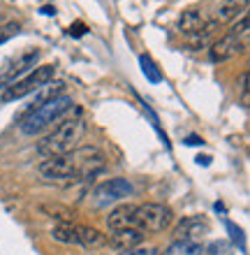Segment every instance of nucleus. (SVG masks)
Listing matches in <instances>:
<instances>
[{
	"instance_id": "f257e3e1",
	"label": "nucleus",
	"mask_w": 250,
	"mask_h": 255,
	"mask_svg": "<svg viewBox=\"0 0 250 255\" xmlns=\"http://www.w3.org/2000/svg\"><path fill=\"white\" fill-rule=\"evenodd\" d=\"M83 119L82 116H70V119H65V121L56 123L54 132H49L44 139L40 141V146H37V151H40V155H44V158H54V155H68L75 151L77 141L82 139L83 134Z\"/></svg>"
},
{
	"instance_id": "f03ea898",
	"label": "nucleus",
	"mask_w": 250,
	"mask_h": 255,
	"mask_svg": "<svg viewBox=\"0 0 250 255\" xmlns=\"http://www.w3.org/2000/svg\"><path fill=\"white\" fill-rule=\"evenodd\" d=\"M72 98L70 95H58V98H54V100L44 102V105H40L37 109H33V112H28L26 116H23V121H21V132L23 134H40L42 130H47V128H51L54 123H61L63 119H65V114H68L70 109H72Z\"/></svg>"
},
{
	"instance_id": "7ed1b4c3",
	"label": "nucleus",
	"mask_w": 250,
	"mask_h": 255,
	"mask_svg": "<svg viewBox=\"0 0 250 255\" xmlns=\"http://www.w3.org/2000/svg\"><path fill=\"white\" fill-rule=\"evenodd\" d=\"M135 228L146 232H163L174 223V211L165 204L158 202H144V204H135Z\"/></svg>"
},
{
	"instance_id": "20e7f679",
	"label": "nucleus",
	"mask_w": 250,
	"mask_h": 255,
	"mask_svg": "<svg viewBox=\"0 0 250 255\" xmlns=\"http://www.w3.org/2000/svg\"><path fill=\"white\" fill-rule=\"evenodd\" d=\"M54 74H56V65H40V67H33L30 72L23 77V79H16L14 84L5 86V93H2V100L9 102V100H21L26 95L35 93L37 88H42L44 84L54 81Z\"/></svg>"
},
{
	"instance_id": "39448f33",
	"label": "nucleus",
	"mask_w": 250,
	"mask_h": 255,
	"mask_svg": "<svg viewBox=\"0 0 250 255\" xmlns=\"http://www.w3.org/2000/svg\"><path fill=\"white\" fill-rule=\"evenodd\" d=\"M40 176L49 183H72L79 179V169L77 162L72 158V153L68 155H54V158H44L37 167Z\"/></svg>"
},
{
	"instance_id": "423d86ee",
	"label": "nucleus",
	"mask_w": 250,
	"mask_h": 255,
	"mask_svg": "<svg viewBox=\"0 0 250 255\" xmlns=\"http://www.w3.org/2000/svg\"><path fill=\"white\" fill-rule=\"evenodd\" d=\"M132 193H135V188L128 179H123V176L107 179L93 190V204L95 207H109V204H116V202L130 197Z\"/></svg>"
},
{
	"instance_id": "0eeeda50",
	"label": "nucleus",
	"mask_w": 250,
	"mask_h": 255,
	"mask_svg": "<svg viewBox=\"0 0 250 255\" xmlns=\"http://www.w3.org/2000/svg\"><path fill=\"white\" fill-rule=\"evenodd\" d=\"M37 61H40V51L37 49H23L21 54L12 56L9 61L2 65V70H0V84H14L16 81V77H21L23 72H28V70H33L35 65H37Z\"/></svg>"
},
{
	"instance_id": "6e6552de",
	"label": "nucleus",
	"mask_w": 250,
	"mask_h": 255,
	"mask_svg": "<svg viewBox=\"0 0 250 255\" xmlns=\"http://www.w3.org/2000/svg\"><path fill=\"white\" fill-rule=\"evenodd\" d=\"M244 49H246L244 37H237V35H232V33H225L223 37H218V40L211 44L209 58L213 63H225V61H230V58H234V56H239Z\"/></svg>"
},
{
	"instance_id": "1a4fd4ad",
	"label": "nucleus",
	"mask_w": 250,
	"mask_h": 255,
	"mask_svg": "<svg viewBox=\"0 0 250 255\" xmlns=\"http://www.w3.org/2000/svg\"><path fill=\"white\" fill-rule=\"evenodd\" d=\"M248 9V0H220V5L216 7V23H232L239 16H244V12Z\"/></svg>"
},
{
	"instance_id": "9d476101",
	"label": "nucleus",
	"mask_w": 250,
	"mask_h": 255,
	"mask_svg": "<svg viewBox=\"0 0 250 255\" xmlns=\"http://www.w3.org/2000/svg\"><path fill=\"white\" fill-rule=\"evenodd\" d=\"M107 242H111L116 249H121V251H130V249H137V246L144 242V232L137 228L114 230L111 237H107Z\"/></svg>"
},
{
	"instance_id": "9b49d317",
	"label": "nucleus",
	"mask_w": 250,
	"mask_h": 255,
	"mask_svg": "<svg viewBox=\"0 0 250 255\" xmlns=\"http://www.w3.org/2000/svg\"><path fill=\"white\" fill-rule=\"evenodd\" d=\"M77 244H82L83 249H102L107 244V235H102L93 225H75Z\"/></svg>"
},
{
	"instance_id": "f8f14e48",
	"label": "nucleus",
	"mask_w": 250,
	"mask_h": 255,
	"mask_svg": "<svg viewBox=\"0 0 250 255\" xmlns=\"http://www.w3.org/2000/svg\"><path fill=\"white\" fill-rule=\"evenodd\" d=\"M135 204H118L114 211H109L107 216V225L109 230H123V228H135Z\"/></svg>"
},
{
	"instance_id": "ddd939ff",
	"label": "nucleus",
	"mask_w": 250,
	"mask_h": 255,
	"mask_svg": "<svg viewBox=\"0 0 250 255\" xmlns=\"http://www.w3.org/2000/svg\"><path fill=\"white\" fill-rule=\"evenodd\" d=\"M63 93H65V84H63V81H49V84H44L42 88L35 91L33 102H30V109H28V112H33V109H37L40 105L54 100V98H58V95H63Z\"/></svg>"
},
{
	"instance_id": "4468645a",
	"label": "nucleus",
	"mask_w": 250,
	"mask_h": 255,
	"mask_svg": "<svg viewBox=\"0 0 250 255\" xmlns=\"http://www.w3.org/2000/svg\"><path fill=\"white\" fill-rule=\"evenodd\" d=\"M47 218H54L58 223H72L75 221V209L68 207V204H61V202H42L37 207Z\"/></svg>"
},
{
	"instance_id": "2eb2a0df",
	"label": "nucleus",
	"mask_w": 250,
	"mask_h": 255,
	"mask_svg": "<svg viewBox=\"0 0 250 255\" xmlns=\"http://www.w3.org/2000/svg\"><path fill=\"white\" fill-rule=\"evenodd\" d=\"M218 28H220V23H216V21H206L199 33L190 35L188 47L190 49H204V47H209V44H213V42H216V35H218Z\"/></svg>"
},
{
	"instance_id": "dca6fc26",
	"label": "nucleus",
	"mask_w": 250,
	"mask_h": 255,
	"mask_svg": "<svg viewBox=\"0 0 250 255\" xmlns=\"http://www.w3.org/2000/svg\"><path fill=\"white\" fill-rule=\"evenodd\" d=\"M204 23H206V19H204V14L199 12V9H188V12H183L181 19H178V30H181L183 35H195L204 28Z\"/></svg>"
},
{
	"instance_id": "f3484780",
	"label": "nucleus",
	"mask_w": 250,
	"mask_h": 255,
	"mask_svg": "<svg viewBox=\"0 0 250 255\" xmlns=\"http://www.w3.org/2000/svg\"><path fill=\"white\" fill-rule=\"evenodd\" d=\"M202 232H209V225H206V221L197 218V216L185 218V221L178 225V230H176L178 239H192V242H197V237L202 235Z\"/></svg>"
},
{
	"instance_id": "a211bd4d",
	"label": "nucleus",
	"mask_w": 250,
	"mask_h": 255,
	"mask_svg": "<svg viewBox=\"0 0 250 255\" xmlns=\"http://www.w3.org/2000/svg\"><path fill=\"white\" fill-rule=\"evenodd\" d=\"M204 246L202 242H192V239H176L165 249L160 255H202Z\"/></svg>"
},
{
	"instance_id": "6ab92c4d",
	"label": "nucleus",
	"mask_w": 250,
	"mask_h": 255,
	"mask_svg": "<svg viewBox=\"0 0 250 255\" xmlns=\"http://www.w3.org/2000/svg\"><path fill=\"white\" fill-rule=\"evenodd\" d=\"M51 237L61 244H77L75 225H72V223H58V225L51 230Z\"/></svg>"
},
{
	"instance_id": "aec40b11",
	"label": "nucleus",
	"mask_w": 250,
	"mask_h": 255,
	"mask_svg": "<svg viewBox=\"0 0 250 255\" xmlns=\"http://www.w3.org/2000/svg\"><path fill=\"white\" fill-rule=\"evenodd\" d=\"M139 63H142V72L146 74V79L153 81V84H158V81H163V72L158 70V65L153 61H151V56H139Z\"/></svg>"
},
{
	"instance_id": "412c9836",
	"label": "nucleus",
	"mask_w": 250,
	"mask_h": 255,
	"mask_svg": "<svg viewBox=\"0 0 250 255\" xmlns=\"http://www.w3.org/2000/svg\"><path fill=\"white\" fill-rule=\"evenodd\" d=\"M21 30V26L16 23V21H7V23H2L0 26V47L5 44V42H9L12 37H16Z\"/></svg>"
},
{
	"instance_id": "4be33fe9",
	"label": "nucleus",
	"mask_w": 250,
	"mask_h": 255,
	"mask_svg": "<svg viewBox=\"0 0 250 255\" xmlns=\"http://www.w3.org/2000/svg\"><path fill=\"white\" fill-rule=\"evenodd\" d=\"M227 33H232V35H237V37H248V16H241V19H239V23H234V26L230 28V30H227Z\"/></svg>"
},
{
	"instance_id": "5701e85b",
	"label": "nucleus",
	"mask_w": 250,
	"mask_h": 255,
	"mask_svg": "<svg viewBox=\"0 0 250 255\" xmlns=\"http://www.w3.org/2000/svg\"><path fill=\"white\" fill-rule=\"evenodd\" d=\"M121 255H160L158 249H130V251H123Z\"/></svg>"
},
{
	"instance_id": "b1692460",
	"label": "nucleus",
	"mask_w": 250,
	"mask_h": 255,
	"mask_svg": "<svg viewBox=\"0 0 250 255\" xmlns=\"http://www.w3.org/2000/svg\"><path fill=\"white\" fill-rule=\"evenodd\" d=\"M227 230H230V232H232V237H234V242H237V244H241V249H244V237H241V235H244V232H241V230H239L237 225H234V223H227Z\"/></svg>"
},
{
	"instance_id": "393cba45",
	"label": "nucleus",
	"mask_w": 250,
	"mask_h": 255,
	"mask_svg": "<svg viewBox=\"0 0 250 255\" xmlns=\"http://www.w3.org/2000/svg\"><path fill=\"white\" fill-rule=\"evenodd\" d=\"M70 33H75L77 37H79V35H83V33H86V26H83V23H75V26L70 28Z\"/></svg>"
},
{
	"instance_id": "a878e982",
	"label": "nucleus",
	"mask_w": 250,
	"mask_h": 255,
	"mask_svg": "<svg viewBox=\"0 0 250 255\" xmlns=\"http://www.w3.org/2000/svg\"><path fill=\"white\" fill-rule=\"evenodd\" d=\"M197 162H199V165H209V162H211V158H209V155H204V158H202V155H199V158H197Z\"/></svg>"
}]
</instances>
